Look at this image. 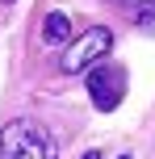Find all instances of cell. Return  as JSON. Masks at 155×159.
I'll use <instances>...</instances> for the list:
<instances>
[{"label": "cell", "mask_w": 155, "mask_h": 159, "mask_svg": "<svg viewBox=\"0 0 155 159\" xmlns=\"http://www.w3.org/2000/svg\"><path fill=\"white\" fill-rule=\"evenodd\" d=\"M113 4L134 8V17H139V21H151V17H155V4H151V0H113Z\"/></svg>", "instance_id": "cell-5"}, {"label": "cell", "mask_w": 155, "mask_h": 159, "mask_svg": "<svg viewBox=\"0 0 155 159\" xmlns=\"http://www.w3.org/2000/svg\"><path fill=\"white\" fill-rule=\"evenodd\" d=\"M122 159H130V155H122Z\"/></svg>", "instance_id": "cell-8"}, {"label": "cell", "mask_w": 155, "mask_h": 159, "mask_svg": "<svg viewBox=\"0 0 155 159\" xmlns=\"http://www.w3.org/2000/svg\"><path fill=\"white\" fill-rule=\"evenodd\" d=\"M84 159H101V151H88V155H84Z\"/></svg>", "instance_id": "cell-6"}, {"label": "cell", "mask_w": 155, "mask_h": 159, "mask_svg": "<svg viewBox=\"0 0 155 159\" xmlns=\"http://www.w3.org/2000/svg\"><path fill=\"white\" fill-rule=\"evenodd\" d=\"M42 38L50 42V46H67V38H71V21H67V13H46V21H42Z\"/></svg>", "instance_id": "cell-4"}, {"label": "cell", "mask_w": 155, "mask_h": 159, "mask_svg": "<svg viewBox=\"0 0 155 159\" xmlns=\"http://www.w3.org/2000/svg\"><path fill=\"white\" fill-rule=\"evenodd\" d=\"M109 46H113V34H109L105 25H88V30H84L80 38L59 55V67H63L67 75H80V71H88L97 59H105Z\"/></svg>", "instance_id": "cell-2"}, {"label": "cell", "mask_w": 155, "mask_h": 159, "mask_svg": "<svg viewBox=\"0 0 155 159\" xmlns=\"http://www.w3.org/2000/svg\"><path fill=\"white\" fill-rule=\"evenodd\" d=\"M88 96L101 113L117 109L126 96V71L122 67H88Z\"/></svg>", "instance_id": "cell-3"}, {"label": "cell", "mask_w": 155, "mask_h": 159, "mask_svg": "<svg viewBox=\"0 0 155 159\" xmlns=\"http://www.w3.org/2000/svg\"><path fill=\"white\" fill-rule=\"evenodd\" d=\"M4 4H13V0H4Z\"/></svg>", "instance_id": "cell-7"}, {"label": "cell", "mask_w": 155, "mask_h": 159, "mask_svg": "<svg viewBox=\"0 0 155 159\" xmlns=\"http://www.w3.org/2000/svg\"><path fill=\"white\" fill-rule=\"evenodd\" d=\"M0 159H59V143L42 121L17 117L0 130Z\"/></svg>", "instance_id": "cell-1"}]
</instances>
